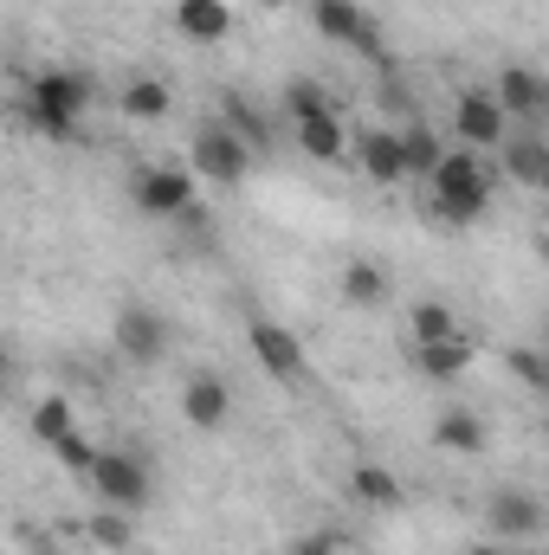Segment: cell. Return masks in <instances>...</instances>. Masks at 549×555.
I'll list each match as a JSON object with an SVG mask.
<instances>
[{"mask_svg":"<svg viewBox=\"0 0 549 555\" xmlns=\"http://www.w3.org/2000/svg\"><path fill=\"white\" fill-rule=\"evenodd\" d=\"M188 168L207 175L214 188H240V181L253 175V149H246V137H240L227 117H207V124L194 130V142H188Z\"/></svg>","mask_w":549,"mask_h":555,"instance_id":"3957f363","label":"cell"},{"mask_svg":"<svg viewBox=\"0 0 549 555\" xmlns=\"http://www.w3.org/2000/svg\"><path fill=\"white\" fill-rule=\"evenodd\" d=\"M310 26H317V39H330V46H343V52L369 59L375 72H395V65H388V52H382L375 20H369L356 0H310Z\"/></svg>","mask_w":549,"mask_h":555,"instance_id":"5b68a950","label":"cell"},{"mask_svg":"<svg viewBox=\"0 0 549 555\" xmlns=\"http://www.w3.org/2000/svg\"><path fill=\"white\" fill-rule=\"evenodd\" d=\"M291 555H343V537H336V530H323V537H304Z\"/></svg>","mask_w":549,"mask_h":555,"instance_id":"4dcf8cb0","label":"cell"},{"mask_svg":"<svg viewBox=\"0 0 549 555\" xmlns=\"http://www.w3.org/2000/svg\"><path fill=\"white\" fill-rule=\"evenodd\" d=\"M498 162H505V175L518 181V188H537L544 194V181H549V142L537 137V130H511V142L498 149Z\"/></svg>","mask_w":549,"mask_h":555,"instance_id":"9a60e30c","label":"cell"},{"mask_svg":"<svg viewBox=\"0 0 549 555\" xmlns=\"http://www.w3.org/2000/svg\"><path fill=\"white\" fill-rule=\"evenodd\" d=\"M491 91H498V104L511 111V124H537V117H549V78L537 72V65H498Z\"/></svg>","mask_w":549,"mask_h":555,"instance_id":"7c38bea8","label":"cell"},{"mask_svg":"<svg viewBox=\"0 0 549 555\" xmlns=\"http://www.w3.org/2000/svg\"><path fill=\"white\" fill-rule=\"evenodd\" d=\"M401 149H408V181H433V168L446 162V142H439V130H433V124H420V117L401 130Z\"/></svg>","mask_w":549,"mask_h":555,"instance_id":"7402d4cb","label":"cell"},{"mask_svg":"<svg viewBox=\"0 0 549 555\" xmlns=\"http://www.w3.org/2000/svg\"><path fill=\"white\" fill-rule=\"evenodd\" d=\"M117 111H124V124H168V111H175V98H168V85L162 78H130L124 91H117Z\"/></svg>","mask_w":549,"mask_h":555,"instance_id":"ffe728a7","label":"cell"},{"mask_svg":"<svg viewBox=\"0 0 549 555\" xmlns=\"http://www.w3.org/2000/svg\"><path fill=\"white\" fill-rule=\"evenodd\" d=\"M291 137H297V149H304L310 162H343V155H349V124H343L336 111H323V117H304V124H291Z\"/></svg>","mask_w":549,"mask_h":555,"instance_id":"d6986e66","label":"cell"},{"mask_svg":"<svg viewBox=\"0 0 549 555\" xmlns=\"http://www.w3.org/2000/svg\"><path fill=\"white\" fill-rule=\"evenodd\" d=\"M246 349H253V362L272 375L278 388H304L310 356H304V343H297L284 323H272V317H253V323H246Z\"/></svg>","mask_w":549,"mask_h":555,"instance_id":"ba28073f","label":"cell"},{"mask_svg":"<svg viewBox=\"0 0 549 555\" xmlns=\"http://www.w3.org/2000/svg\"><path fill=\"white\" fill-rule=\"evenodd\" d=\"M65 433H78V414H72V401H65V395H46V401L33 408V439L52 452Z\"/></svg>","mask_w":549,"mask_h":555,"instance_id":"d4e9b609","label":"cell"},{"mask_svg":"<svg viewBox=\"0 0 549 555\" xmlns=\"http://www.w3.org/2000/svg\"><path fill=\"white\" fill-rule=\"evenodd\" d=\"M349 498H356V504H369V511H401V504H408V485H401L388 465L362 459V465L349 472Z\"/></svg>","mask_w":549,"mask_h":555,"instance_id":"ac0fdd59","label":"cell"},{"mask_svg":"<svg viewBox=\"0 0 549 555\" xmlns=\"http://www.w3.org/2000/svg\"><path fill=\"white\" fill-rule=\"evenodd\" d=\"M491 207V168L478 162V149H446V162L433 168V214L446 227H478Z\"/></svg>","mask_w":549,"mask_h":555,"instance_id":"6da1fadb","label":"cell"},{"mask_svg":"<svg viewBox=\"0 0 549 555\" xmlns=\"http://www.w3.org/2000/svg\"><path fill=\"white\" fill-rule=\"evenodd\" d=\"M98 98V78L78 72V65H52V72H33L26 85V104H46V111H65V117H85Z\"/></svg>","mask_w":549,"mask_h":555,"instance_id":"8fae6325","label":"cell"},{"mask_svg":"<svg viewBox=\"0 0 549 555\" xmlns=\"http://www.w3.org/2000/svg\"><path fill=\"white\" fill-rule=\"evenodd\" d=\"M408 362L420 382H459V375H472V362H478V343L459 330V336H446V343H408Z\"/></svg>","mask_w":549,"mask_h":555,"instance_id":"4fadbf2b","label":"cell"},{"mask_svg":"<svg viewBox=\"0 0 549 555\" xmlns=\"http://www.w3.org/2000/svg\"><path fill=\"white\" fill-rule=\"evenodd\" d=\"M201 175L194 168H181V162H149L130 175V201H137V214L149 220H181L188 207H201V188H194Z\"/></svg>","mask_w":549,"mask_h":555,"instance_id":"277c9868","label":"cell"},{"mask_svg":"<svg viewBox=\"0 0 549 555\" xmlns=\"http://www.w3.org/2000/svg\"><path fill=\"white\" fill-rule=\"evenodd\" d=\"M33 555H59V550H33Z\"/></svg>","mask_w":549,"mask_h":555,"instance_id":"d6a6232c","label":"cell"},{"mask_svg":"<svg viewBox=\"0 0 549 555\" xmlns=\"http://www.w3.org/2000/svg\"><path fill=\"white\" fill-rule=\"evenodd\" d=\"M544 362H549V349H544Z\"/></svg>","mask_w":549,"mask_h":555,"instance_id":"836d02e7","label":"cell"},{"mask_svg":"<svg viewBox=\"0 0 549 555\" xmlns=\"http://www.w3.org/2000/svg\"><path fill=\"white\" fill-rule=\"evenodd\" d=\"M452 130H459L465 149L491 155V149H505V142H511V111L498 104V91H491V85H465V91H459V104H452Z\"/></svg>","mask_w":549,"mask_h":555,"instance_id":"8992f818","label":"cell"},{"mask_svg":"<svg viewBox=\"0 0 549 555\" xmlns=\"http://www.w3.org/2000/svg\"><path fill=\"white\" fill-rule=\"evenodd\" d=\"M85 485H91L98 504L130 511V517H142V511L155 504V472H149L142 452H117V446H104V459H98V472H91Z\"/></svg>","mask_w":549,"mask_h":555,"instance_id":"7a4b0ae2","label":"cell"},{"mask_svg":"<svg viewBox=\"0 0 549 555\" xmlns=\"http://www.w3.org/2000/svg\"><path fill=\"white\" fill-rule=\"evenodd\" d=\"M20 117H26L39 137H52V142H72V137H78V117H65V111H46V104H26V98H20Z\"/></svg>","mask_w":549,"mask_h":555,"instance_id":"f1b7e54d","label":"cell"},{"mask_svg":"<svg viewBox=\"0 0 549 555\" xmlns=\"http://www.w3.org/2000/svg\"><path fill=\"white\" fill-rule=\"evenodd\" d=\"M227 124H233V130H240V137H246V149H253V155H259V162H266V155H272V149H278L272 124H266V117H259V111H253V104H240V98H227Z\"/></svg>","mask_w":549,"mask_h":555,"instance_id":"484cf974","label":"cell"},{"mask_svg":"<svg viewBox=\"0 0 549 555\" xmlns=\"http://www.w3.org/2000/svg\"><path fill=\"white\" fill-rule=\"evenodd\" d=\"M227 414H233L227 375H188V382H181V420H188L194 433H220Z\"/></svg>","mask_w":549,"mask_h":555,"instance_id":"5bb4252c","label":"cell"},{"mask_svg":"<svg viewBox=\"0 0 549 555\" xmlns=\"http://www.w3.org/2000/svg\"><path fill=\"white\" fill-rule=\"evenodd\" d=\"M111 343H117L124 362L155 369V362L168 356V323H162V310H149V304H124V310L111 317Z\"/></svg>","mask_w":549,"mask_h":555,"instance_id":"9c48e42d","label":"cell"},{"mask_svg":"<svg viewBox=\"0 0 549 555\" xmlns=\"http://www.w3.org/2000/svg\"><path fill=\"white\" fill-rule=\"evenodd\" d=\"M485 530L491 537H505V543H531V537H544L549 530V504L537 491H491L485 498Z\"/></svg>","mask_w":549,"mask_h":555,"instance_id":"30bf717a","label":"cell"},{"mask_svg":"<svg viewBox=\"0 0 549 555\" xmlns=\"http://www.w3.org/2000/svg\"><path fill=\"white\" fill-rule=\"evenodd\" d=\"M511 555H518V550H511Z\"/></svg>","mask_w":549,"mask_h":555,"instance_id":"d590c367","label":"cell"},{"mask_svg":"<svg viewBox=\"0 0 549 555\" xmlns=\"http://www.w3.org/2000/svg\"><path fill=\"white\" fill-rule=\"evenodd\" d=\"M465 323L452 317V304H439V297H420L408 310V343H446V336H459Z\"/></svg>","mask_w":549,"mask_h":555,"instance_id":"603a6c76","label":"cell"},{"mask_svg":"<svg viewBox=\"0 0 549 555\" xmlns=\"http://www.w3.org/2000/svg\"><path fill=\"white\" fill-rule=\"evenodd\" d=\"M175 33L194 46H220L233 33V7L227 0H175Z\"/></svg>","mask_w":549,"mask_h":555,"instance_id":"2e32d148","label":"cell"},{"mask_svg":"<svg viewBox=\"0 0 549 555\" xmlns=\"http://www.w3.org/2000/svg\"><path fill=\"white\" fill-rule=\"evenodd\" d=\"M52 459H59L72 478H91V472H98V459H104V446H98L91 433H65V439L52 446Z\"/></svg>","mask_w":549,"mask_h":555,"instance_id":"83f0119b","label":"cell"},{"mask_svg":"<svg viewBox=\"0 0 549 555\" xmlns=\"http://www.w3.org/2000/svg\"><path fill=\"white\" fill-rule=\"evenodd\" d=\"M343 304H349V310H382V304H388V272L369 266V259L343 266Z\"/></svg>","mask_w":549,"mask_h":555,"instance_id":"44dd1931","label":"cell"},{"mask_svg":"<svg viewBox=\"0 0 549 555\" xmlns=\"http://www.w3.org/2000/svg\"><path fill=\"white\" fill-rule=\"evenodd\" d=\"M323 111H336L323 85H310V78H291L284 85V124H304V117H323Z\"/></svg>","mask_w":549,"mask_h":555,"instance_id":"4316f807","label":"cell"},{"mask_svg":"<svg viewBox=\"0 0 549 555\" xmlns=\"http://www.w3.org/2000/svg\"><path fill=\"white\" fill-rule=\"evenodd\" d=\"M85 530H91V543H98V550H111V555L137 550V517H130V511H111V504H98V517H91Z\"/></svg>","mask_w":549,"mask_h":555,"instance_id":"cb8c5ba5","label":"cell"},{"mask_svg":"<svg viewBox=\"0 0 549 555\" xmlns=\"http://www.w3.org/2000/svg\"><path fill=\"white\" fill-rule=\"evenodd\" d=\"M259 7H272V13H284V7H297V0H259Z\"/></svg>","mask_w":549,"mask_h":555,"instance_id":"1f68e13d","label":"cell"},{"mask_svg":"<svg viewBox=\"0 0 549 555\" xmlns=\"http://www.w3.org/2000/svg\"><path fill=\"white\" fill-rule=\"evenodd\" d=\"M544 194H549V181H544Z\"/></svg>","mask_w":549,"mask_h":555,"instance_id":"e575fe53","label":"cell"},{"mask_svg":"<svg viewBox=\"0 0 549 555\" xmlns=\"http://www.w3.org/2000/svg\"><path fill=\"white\" fill-rule=\"evenodd\" d=\"M349 162L362 168L369 188H401L408 181V149H401V130H388V124H356L349 130Z\"/></svg>","mask_w":549,"mask_h":555,"instance_id":"52a82bcc","label":"cell"},{"mask_svg":"<svg viewBox=\"0 0 549 555\" xmlns=\"http://www.w3.org/2000/svg\"><path fill=\"white\" fill-rule=\"evenodd\" d=\"M511 375H518L524 388L549 395V362H544V349H511Z\"/></svg>","mask_w":549,"mask_h":555,"instance_id":"f546056e","label":"cell"},{"mask_svg":"<svg viewBox=\"0 0 549 555\" xmlns=\"http://www.w3.org/2000/svg\"><path fill=\"white\" fill-rule=\"evenodd\" d=\"M439 452H485L491 446V426H485V414H472V408H446V414L433 420V433H426Z\"/></svg>","mask_w":549,"mask_h":555,"instance_id":"e0dca14e","label":"cell"}]
</instances>
